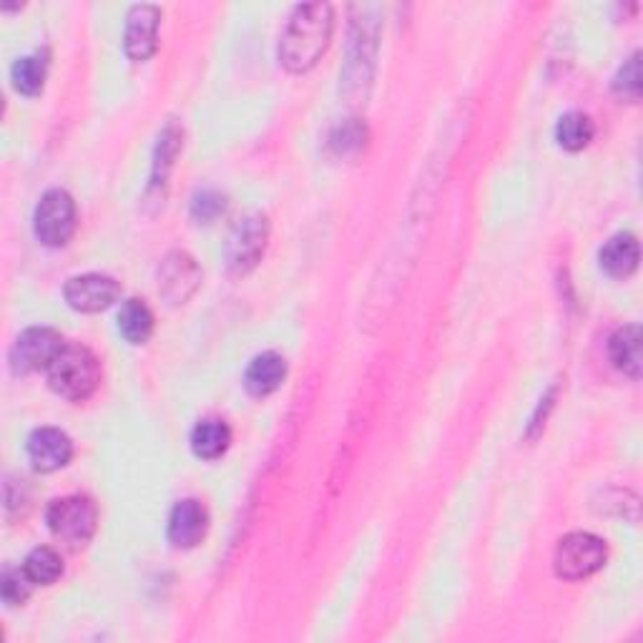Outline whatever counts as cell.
<instances>
[{
    "label": "cell",
    "instance_id": "6da1fadb",
    "mask_svg": "<svg viewBox=\"0 0 643 643\" xmlns=\"http://www.w3.org/2000/svg\"><path fill=\"white\" fill-rule=\"evenodd\" d=\"M335 11L327 3L297 5L279 44V61L290 73H307L319 63L332 40Z\"/></svg>",
    "mask_w": 643,
    "mask_h": 643
},
{
    "label": "cell",
    "instance_id": "7a4b0ae2",
    "mask_svg": "<svg viewBox=\"0 0 643 643\" xmlns=\"http://www.w3.org/2000/svg\"><path fill=\"white\" fill-rule=\"evenodd\" d=\"M48 385L63 400H89L101 385V362L89 347L63 344L54 365L48 367Z\"/></svg>",
    "mask_w": 643,
    "mask_h": 643
},
{
    "label": "cell",
    "instance_id": "3957f363",
    "mask_svg": "<svg viewBox=\"0 0 643 643\" xmlns=\"http://www.w3.org/2000/svg\"><path fill=\"white\" fill-rule=\"evenodd\" d=\"M46 523L56 540H61L63 546L79 551V548H86L91 543V538L96 536L98 511L91 498L69 495V498H61V501L50 503L46 513Z\"/></svg>",
    "mask_w": 643,
    "mask_h": 643
},
{
    "label": "cell",
    "instance_id": "277c9868",
    "mask_svg": "<svg viewBox=\"0 0 643 643\" xmlns=\"http://www.w3.org/2000/svg\"><path fill=\"white\" fill-rule=\"evenodd\" d=\"M608 561V546L594 533H571L558 540L553 569L563 581H586L604 569Z\"/></svg>",
    "mask_w": 643,
    "mask_h": 643
},
{
    "label": "cell",
    "instance_id": "5b68a950",
    "mask_svg": "<svg viewBox=\"0 0 643 643\" xmlns=\"http://www.w3.org/2000/svg\"><path fill=\"white\" fill-rule=\"evenodd\" d=\"M33 232L46 247H66L75 232V201L66 189H50L33 214Z\"/></svg>",
    "mask_w": 643,
    "mask_h": 643
},
{
    "label": "cell",
    "instance_id": "8992f818",
    "mask_svg": "<svg viewBox=\"0 0 643 643\" xmlns=\"http://www.w3.org/2000/svg\"><path fill=\"white\" fill-rule=\"evenodd\" d=\"M269 242V222L265 214H249L244 217L242 222L234 224L230 232V239H226L224 257L226 267L232 269L234 274H247L254 267L259 265V259L265 257Z\"/></svg>",
    "mask_w": 643,
    "mask_h": 643
},
{
    "label": "cell",
    "instance_id": "52a82bcc",
    "mask_svg": "<svg viewBox=\"0 0 643 643\" xmlns=\"http://www.w3.org/2000/svg\"><path fill=\"white\" fill-rule=\"evenodd\" d=\"M63 350V337L50 327H31L11 347V367L15 375H33L48 370Z\"/></svg>",
    "mask_w": 643,
    "mask_h": 643
},
{
    "label": "cell",
    "instance_id": "ba28073f",
    "mask_svg": "<svg viewBox=\"0 0 643 643\" xmlns=\"http://www.w3.org/2000/svg\"><path fill=\"white\" fill-rule=\"evenodd\" d=\"M63 297L71 309L83 312V315H96V312L108 309L121 297V284L108 274H81L69 279Z\"/></svg>",
    "mask_w": 643,
    "mask_h": 643
},
{
    "label": "cell",
    "instance_id": "9c48e42d",
    "mask_svg": "<svg viewBox=\"0 0 643 643\" xmlns=\"http://www.w3.org/2000/svg\"><path fill=\"white\" fill-rule=\"evenodd\" d=\"M159 25L161 11L156 5H133L126 15V31H124V48L131 61L143 63L156 54L159 48Z\"/></svg>",
    "mask_w": 643,
    "mask_h": 643
},
{
    "label": "cell",
    "instance_id": "30bf717a",
    "mask_svg": "<svg viewBox=\"0 0 643 643\" xmlns=\"http://www.w3.org/2000/svg\"><path fill=\"white\" fill-rule=\"evenodd\" d=\"M201 269L186 252H172L161 261L159 292L172 304H184L199 290Z\"/></svg>",
    "mask_w": 643,
    "mask_h": 643
},
{
    "label": "cell",
    "instance_id": "8fae6325",
    "mask_svg": "<svg viewBox=\"0 0 643 643\" xmlns=\"http://www.w3.org/2000/svg\"><path fill=\"white\" fill-rule=\"evenodd\" d=\"M73 458L71 437L58 428H40L28 437V460L38 472H56Z\"/></svg>",
    "mask_w": 643,
    "mask_h": 643
},
{
    "label": "cell",
    "instance_id": "7c38bea8",
    "mask_svg": "<svg viewBox=\"0 0 643 643\" xmlns=\"http://www.w3.org/2000/svg\"><path fill=\"white\" fill-rule=\"evenodd\" d=\"M207 530L209 515L199 501L189 498V501H179L174 505L172 515H168V540H172L174 548H182V551L197 548L207 538Z\"/></svg>",
    "mask_w": 643,
    "mask_h": 643
},
{
    "label": "cell",
    "instance_id": "4fadbf2b",
    "mask_svg": "<svg viewBox=\"0 0 643 643\" xmlns=\"http://www.w3.org/2000/svg\"><path fill=\"white\" fill-rule=\"evenodd\" d=\"M287 377V360L279 352H261L249 362L244 387L254 397H267L282 387Z\"/></svg>",
    "mask_w": 643,
    "mask_h": 643
},
{
    "label": "cell",
    "instance_id": "5bb4252c",
    "mask_svg": "<svg viewBox=\"0 0 643 643\" xmlns=\"http://www.w3.org/2000/svg\"><path fill=\"white\" fill-rule=\"evenodd\" d=\"M639 239L629 232L616 234L604 244L598 259L600 269L613 279H629L639 269Z\"/></svg>",
    "mask_w": 643,
    "mask_h": 643
},
{
    "label": "cell",
    "instance_id": "9a60e30c",
    "mask_svg": "<svg viewBox=\"0 0 643 643\" xmlns=\"http://www.w3.org/2000/svg\"><path fill=\"white\" fill-rule=\"evenodd\" d=\"M608 358L613 367L631 379L641 377V327L626 325L608 340Z\"/></svg>",
    "mask_w": 643,
    "mask_h": 643
},
{
    "label": "cell",
    "instance_id": "2e32d148",
    "mask_svg": "<svg viewBox=\"0 0 643 643\" xmlns=\"http://www.w3.org/2000/svg\"><path fill=\"white\" fill-rule=\"evenodd\" d=\"M232 430L224 420L207 418L201 420L191 433V451L201 460H217L230 451Z\"/></svg>",
    "mask_w": 643,
    "mask_h": 643
},
{
    "label": "cell",
    "instance_id": "e0dca14e",
    "mask_svg": "<svg viewBox=\"0 0 643 643\" xmlns=\"http://www.w3.org/2000/svg\"><path fill=\"white\" fill-rule=\"evenodd\" d=\"M118 332L129 344H143L154 335V312L149 309L147 302L129 300L118 315Z\"/></svg>",
    "mask_w": 643,
    "mask_h": 643
},
{
    "label": "cell",
    "instance_id": "ac0fdd59",
    "mask_svg": "<svg viewBox=\"0 0 643 643\" xmlns=\"http://www.w3.org/2000/svg\"><path fill=\"white\" fill-rule=\"evenodd\" d=\"M596 137L594 121L586 114L571 112L561 116V121L556 126V141L561 143L565 151H583Z\"/></svg>",
    "mask_w": 643,
    "mask_h": 643
},
{
    "label": "cell",
    "instance_id": "d6986e66",
    "mask_svg": "<svg viewBox=\"0 0 643 643\" xmlns=\"http://www.w3.org/2000/svg\"><path fill=\"white\" fill-rule=\"evenodd\" d=\"M46 75H48V61L44 56H23L13 63L11 69L13 86L15 91L23 93V96H38L46 86Z\"/></svg>",
    "mask_w": 643,
    "mask_h": 643
},
{
    "label": "cell",
    "instance_id": "ffe728a7",
    "mask_svg": "<svg viewBox=\"0 0 643 643\" xmlns=\"http://www.w3.org/2000/svg\"><path fill=\"white\" fill-rule=\"evenodd\" d=\"M23 571L33 581V586H50L63 575V561L54 548H36L25 558Z\"/></svg>",
    "mask_w": 643,
    "mask_h": 643
},
{
    "label": "cell",
    "instance_id": "44dd1931",
    "mask_svg": "<svg viewBox=\"0 0 643 643\" xmlns=\"http://www.w3.org/2000/svg\"><path fill=\"white\" fill-rule=\"evenodd\" d=\"M182 139H184V133L174 121L166 124L164 131L159 133L156 151H154V182H151L154 186L166 182V176H168V172H172L174 161L182 151V143H184Z\"/></svg>",
    "mask_w": 643,
    "mask_h": 643
},
{
    "label": "cell",
    "instance_id": "7402d4cb",
    "mask_svg": "<svg viewBox=\"0 0 643 643\" xmlns=\"http://www.w3.org/2000/svg\"><path fill=\"white\" fill-rule=\"evenodd\" d=\"M365 139H367V131H365V124H360L358 118H350V121H344L340 129L332 133V149L337 151L340 156L347 154H354V151H360L365 147Z\"/></svg>",
    "mask_w": 643,
    "mask_h": 643
},
{
    "label": "cell",
    "instance_id": "603a6c76",
    "mask_svg": "<svg viewBox=\"0 0 643 643\" xmlns=\"http://www.w3.org/2000/svg\"><path fill=\"white\" fill-rule=\"evenodd\" d=\"M613 91L626 101H639L641 96V56L639 54H633L629 61L621 66L619 73H616Z\"/></svg>",
    "mask_w": 643,
    "mask_h": 643
},
{
    "label": "cell",
    "instance_id": "cb8c5ba5",
    "mask_svg": "<svg viewBox=\"0 0 643 643\" xmlns=\"http://www.w3.org/2000/svg\"><path fill=\"white\" fill-rule=\"evenodd\" d=\"M33 581L25 575L23 569H8L0 581V594H3L5 606H23L31 596Z\"/></svg>",
    "mask_w": 643,
    "mask_h": 643
},
{
    "label": "cell",
    "instance_id": "d4e9b609",
    "mask_svg": "<svg viewBox=\"0 0 643 643\" xmlns=\"http://www.w3.org/2000/svg\"><path fill=\"white\" fill-rule=\"evenodd\" d=\"M224 211H226V199L217 191L197 194V199H194V204H191L194 219H199V222H204V224H211L217 217H222Z\"/></svg>",
    "mask_w": 643,
    "mask_h": 643
}]
</instances>
